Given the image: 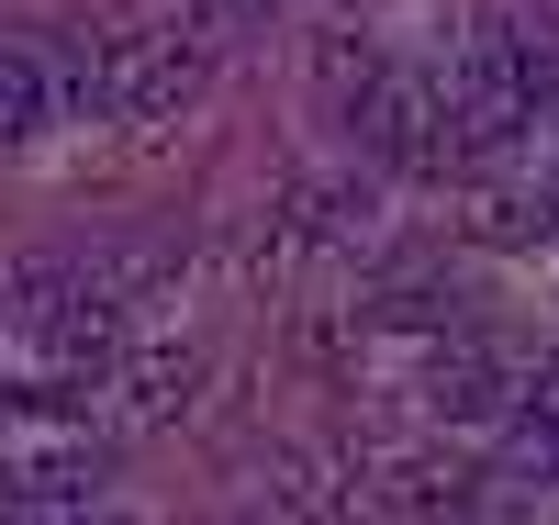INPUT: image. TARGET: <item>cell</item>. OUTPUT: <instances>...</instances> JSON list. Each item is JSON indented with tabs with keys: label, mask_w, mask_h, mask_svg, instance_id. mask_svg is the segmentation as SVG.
Listing matches in <instances>:
<instances>
[{
	"label": "cell",
	"mask_w": 559,
	"mask_h": 525,
	"mask_svg": "<svg viewBox=\"0 0 559 525\" xmlns=\"http://www.w3.org/2000/svg\"><path fill=\"white\" fill-rule=\"evenodd\" d=\"M492 403H503V358H481V347L437 358V414H492Z\"/></svg>",
	"instance_id": "7"
},
{
	"label": "cell",
	"mask_w": 559,
	"mask_h": 525,
	"mask_svg": "<svg viewBox=\"0 0 559 525\" xmlns=\"http://www.w3.org/2000/svg\"><path fill=\"white\" fill-rule=\"evenodd\" d=\"M57 123V90H45V57L34 45H0V146H23V134Z\"/></svg>",
	"instance_id": "4"
},
{
	"label": "cell",
	"mask_w": 559,
	"mask_h": 525,
	"mask_svg": "<svg viewBox=\"0 0 559 525\" xmlns=\"http://www.w3.org/2000/svg\"><path fill=\"white\" fill-rule=\"evenodd\" d=\"M202 79H213V34L202 23H102V112L112 123L191 112Z\"/></svg>",
	"instance_id": "1"
},
{
	"label": "cell",
	"mask_w": 559,
	"mask_h": 525,
	"mask_svg": "<svg viewBox=\"0 0 559 525\" xmlns=\"http://www.w3.org/2000/svg\"><path fill=\"white\" fill-rule=\"evenodd\" d=\"M191 392H202V358H191V347H146V358H134V392H123V403L157 425V414H191Z\"/></svg>",
	"instance_id": "6"
},
{
	"label": "cell",
	"mask_w": 559,
	"mask_h": 525,
	"mask_svg": "<svg viewBox=\"0 0 559 525\" xmlns=\"http://www.w3.org/2000/svg\"><path fill=\"white\" fill-rule=\"evenodd\" d=\"M515 469H526V481H559V358L537 369V392L515 403Z\"/></svg>",
	"instance_id": "5"
},
{
	"label": "cell",
	"mask_w": 559,
	"mask_h": 525,
	"mask_svg": "<svg viewBox=\"0 0 559 525\" xmlns=\"http://www.w3.org/2000/svg\"><path fill=\"white\" fill-rule=\"evenodd\" d=\"M336 123L358 134L369 157H392V168H448V157H459L448 90H437L426 68H392V57H381V79H369V90H358V102H347Z\"/></svg>",
	"instance_id": "2"
},
{
	"label": "cell",
	"mask_w": 559,
	"mask_h": 525,
	"mask_svg": "<svg viewBox=\"0 0 559 525\" xmlns=\"http://www.w3.org/2000/svg\"><path fill=\"white\" fill-rule=\"evenodd\" d=\"M459 503H471V469L459 458H392L381 481H369V514L381 525H448Z\"/></svg>",
	"instance_id": "3"
}]
</instances>
